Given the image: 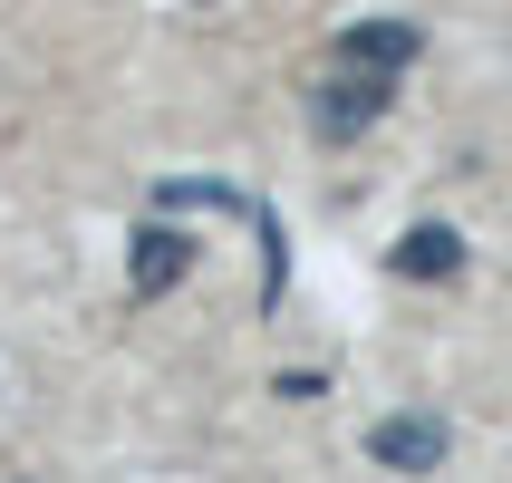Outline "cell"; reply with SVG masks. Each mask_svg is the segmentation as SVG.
<instances>
[{"mask_svg": "<svg viewBox=\"0 0 512 483\" xmlns=\"http://www.w3.org/2000/svg\"><path fill=\"white\" fill-rule=\"evenodd\" d=\"M184 271H194V242H184L174 223L136 232V271H126V281H136V300H155V290H174Z\"/></svg>", "mask_w": 512, "mask_h": 483, "instance_id": "obj_5", "label": "cell"}, {"mask_svg": "<svg viewBox=\"0 0 512 483\" xmlns=\"http://www.w3.org/2000/svg\"><path fill=\"white\" fill-rule=\"evenodd\" d=\"M339 58H358V68H387V78H406V68L426 58V39H416V20H358V29H339Z\"/></svg>", "mask_w": 512, "mask_h": 483, "instance_id": "obj_3", "label": "cell"}, {"mask_svg": "<svg viewBox=\"0 0 512 483\" xmlns=\"http://www.w3.org/2000/svg\"><path fill=\"white\" fill-rule=\"evenodd\" d=\"M387 107H397V78H387V68H358V58H339V68L310 87V126L329 145H358Z\"/></svg>", "mask_w": 512, "mask_h": 483, "instance_id": "obj_1", "label": "cell"}, {"mask_svg": "<svg viewBox=\"0 0 512 483\" xmlns=\"http://www.w3.org/2000/svg\"><path fill=\"white\" fill-rule=\"evenodd\" d=\"M387 271H397V281H455L464 271V232L455 223H416L397 252H387Z\"/></svg>", "mask_w": 512, "mask_h": 483, "instance_id": "obj_4", "label": "cell"}, {"mask_svg": "<svg viewBox=\"0 0 512 483\" xmlns=\"http://www.w3.org/2000/svg\"><path fill=\"white\" fill-rule=\"evenodd\" d=\"M368 464L377 474H445V464H455V426H445L435 406H397V416L368 426Z\"/></svg>", "mask_w": 512, "mask_h": 483, "instance_id": "obj_2", "label": "cell"}]
</instances>
